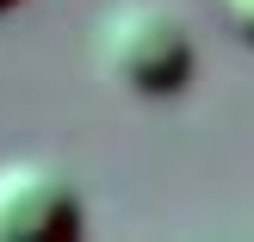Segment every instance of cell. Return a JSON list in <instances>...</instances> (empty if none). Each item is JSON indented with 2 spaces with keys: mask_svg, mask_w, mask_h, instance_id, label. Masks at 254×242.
Wrapping results in <instances>:
<instances>
[{
  "mask_svg": "<svg viewBox=\"0 0 254 242\" xmlns=\"http://www.w3.org/2000/svg\"><path fill=\"white\" fill-rule=\"evenodd\" d=\"M93 69L130 99H174L198 69L192 25L168 0H118L93 31Z\"/></svg>",
  "mask_w": 254,
  "mask_h": 242,
  "instance_id": "obj_1",
  "label": "cell"
},
{
  "mask_svg": "<svg viewBox=\"0 0 254 242\" xmlns=\"http://www.w3.org/2000/svg\"><path fill=\"white\" fill-rule=\"evenodd\" d=\"M217 19H223V25H230V31L254 50V0H217Z\"/></svg>",
  "mask_w": 254,
  "mask_h": 242,
  "instance_id": "obj_3",
  "label": "cell"
},
{
  "mask_svg": "<svg viewBox=\"0 0 254 242\" xmlns=\"http://www.w3.org/2000/svg\"><path fill=\"white\" fill-rule=\"evenodd\" d=\"M87 224L81 186L44 156L0 161V242H62Z\"/></svg>",
  "mask_w": 254,
  "mask_h": 242,
  "instance_id": "obj_2",
  "label": "cell"
},
{
  "mask_svg": "<svg viewBox=\"0 0 254 242\" xmlns=\"http://www.w3.org/2000/svg\"><path fill=\"white\" fill-rule=\"evenodd\" d=\"M6 6H19V0H0V12H6Z\"/></svg>",
  "mask_w": 254,
  "mask_h": 242,
  "instance_id": "obj_4",
  "label": "cell"
}]
</instances>
